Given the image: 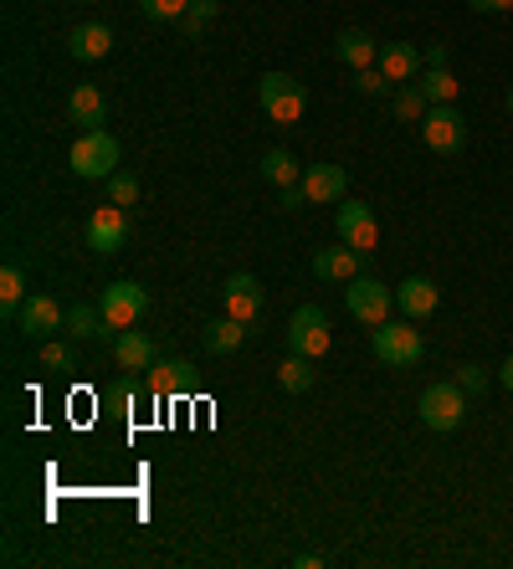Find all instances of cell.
<instances>
[{
    "label": "cell",
    "mask_w": 513,
    "mask_h": 569,
    "mask_svg": "<svg viewBox=\"0 0 513 569\" xmlns=\"http://www.w3.org/2000/svg\"><path fill=\"white\" fill-rule=\"evenodd\" d=\"M119 169V139L108 129H83L72 139V175L77 180H108Z\"/></svg>",
    "instance_id": "1"
},
{
    "label": "cell",
    "mask_w": 513,
    "mask_h": 569,
    "mask_svg": "<svg viewBox=\"0 0 513 569\" xmlns=\"http://www.w3.org/2000/svg\"><path fill=\"white\" fill-rule=\"evenodd\" d=\"M421 420H427L431 431H457L462 420H467V390L457 380H442V386H427L421 390V401H416Z\"/></svg>",
    "instance_id": "2"
},
{
    "label": "cell",
    "mask_w": 513,
    "mask_h": 569,
    "mask_svg": "<svg viewBox=\"0 0 513 569\" xmlns=\"http://www.w3.org/2000/svg\"><path fill=\"white\" fill-rule=\"evenodd\" d=\"M370 349H375L380 365L410 369L421 354H427V344H421V329H410V323H401V319H385L375 329V339H370Z\"/></svg>",
    "instance_id": "3"
},
{
    "label": "cell",
    "mask_w": 513,
    "mask_h": 569,
    "mask_svg": "<svg viewBox=\"0 0 513 569\" xmlns=\"http://www.w3.org/2000/svg\"><path fill=\"white\" fill-rule=\"evenodd\" d=\"M256 98H262V114L273 118V123H298L308 108L303 83L288 78V72H267V78L256 83Z\"/></svg>",
    "instance_id": "4"
},
{
    "label": "cell",
    "mask_w": 513,
    "mask_h": 569,
    "mask_svg": "<svg viewBox=\"0 0 513 569\" xmlns=\"http://www.w3.org/2000/svg\"><path fill=\"white\" fill-rule=\"evenodd\" d=\"M344 308H349L365 329H380L395 308V287H385L380 277H355V283L344 287Z\"/></svg>",
    "instance_id": "5"
},
{
    "label": "cell",
    "mask_w": 513,
    "mask_h": 569,
    "mask_svg": "<svg viewBox=\"0 0 513 569\" xmlns=\"http://www.w3.org/2000/svg\"><path fill=\"white\" fill-rule=\"evenodd\" d=\"M421 139L431 154H457L467 144V118L457 114V103H431V114L421 118Z\"/></svg>",
    "instance_id": "6"
},
{
    "label": "cell",
    "mask_w": 513,
    "mask_h": 569,
    "mask_svg": "<svg viewBox=\"0 0 513 569\" xmlns=\"http://www.w3.org/2000/svg\"><path fill=\"white\" fill-rule=\"evenodd\" d=\"M329 344H334V339H329V313L324 308H313V303H303V308L288 319V349L308 354V359H324Z\"/></svg>",
    "instance_id": "7"
},
{
    "label": "cell",
    "mask_w": 513,
    "mask_h": 569,
    "mask_svg": "<svg viewBox=\"0 0 513 569\" xmlns=\"http://www.w3.org/2000/svg\"><path fill=\"white\" fill-rule=\"evenodd\" d=\"M98 308H103V319H108V329H134V323L150 313V293L139 283H108Z\"/></svg>",
    "instance_id": "8"
},
{
    "label": "cell",
    "mask_w": 513,
    "mask_h": 569,
    "mask_svg": "<svg viewBox=\"0 0 513 569\" xmlns=\"http://www.w3.org/2000/svg\"><path fill=\"white\" fill-rule=\"evenodd\" d=\"M16 323H21V334H26V339L47 344V339L57 334V329H68V308H62L57 298H47V293H32V298L21 303Z\"/></svg>",
    "instance_id": "9"
},
{
    "label": "cell",
    "mask_w": 513,
    "mask_h": 569,
    "mask_svg": "<svg viewBox=\"0 0 513 569\" xmlns=\"http://www.w3.org/2000/svg\"><path fill=\"white\" fill-rule=\"evenodd\" d=\"M334 232H339L344 247H355V251H375L380 247V221L365 201H344L339 216H334Z\"/></svg>",
    "instance_id": "10"
},
{
    "label": "cell",
    "mask_w": 513,
    "mask_h": 569,
    "mask_svg": "<svg viewBox=\"0 0 513 569\" xmlns=\"http://www.w3.org/2000/svg\"><path fill=\"white\" fill-rule=\"evenodd\" d=\"M123 241H129V216H123V205H98L93 216H87V247L98 251V257H114V251H123Z\"/></svg>",
    "instance_id": "11"
},
{
    "label": "cell",
    "mask_w": 513,
    "mask_h": 569,
    "mask_svg": "<svg viewBox=\"0 0 513 569\" xmlns=\"http://www.w3.org/2000/svg\"><path fill=\"white\" fill-rule=\"evenodd\" d=\"M303 205H329V201H344V190H349V169L344 165H308L303 180Z\"/></svg>",
    "instance_id": "12"
},
{
    "label": "cell",
    "mask_w": 513,
    "mask_h": 569,
    "mask_svg": "<svg viewBox=\"0 0 513 569\" xmlns=\"http://www.w3.org/2000/svg\"><path fill=\"white\" fill-rule=\"evenodd\" d=\"M222 298H226V313H231V319L252 323L256 313H262V303H267V293H262V283H256L252 272H237V277H226Z\"/></svg>",
    "instance_id": "13"
},
{
    "label": "cell",
    "mask_w": 513,
    "mask_h": 569,
    "mask_svg": "<svg viewBox=\"0 0 513 569\" xmlns=\"http://www.w3.org/2000/svg\"><path fill=\"white\" fill-rule=\"evenodd\" d=\"M395 303H401V313L410 323H421L437 313V303H442V287L431 283V277H406V283L395 287Z\"/></svg>",
    "instance_id": "14"
},
{
    "label": "cell",
    "mask_w": 513,
    "mask_h": 569,
    "mask_svg": "<svg viewBox=\"0 0 513 569\" xmlns=\"http://www.w3.org/2000/svg\"><path fill=\"white\" fill-rule=\"evenodd\" d=\"M190 386H195V375H190L186 359H154L150 380H144V390H150L154 401H165V395H190Z\"/></svg>",
    "instance_id": "15"
},
{
    "label": "cell",
    "mask_w": 513,
    "mask_h": 569,
    "mask_svg": "<svg viewBox=\"0 0 513 569\" xmlns=\"http://www.w3.org/2000/svg\"><path fill=\"white\" fill-rule=\"evenodd\" d=\"M334 57H339L344 68L365 72V68H375V62H380V47H375V36H370V32H359V26H344V32L334 36Z\"/></svg>",
    "instance_id": "16"
},
{
    "label": "cell",
    "mask_w": 513,
    "mask_h": 569,
    "mask_svg": "<svg viewBox=\"0 0 513 569\" xmlns=\"http://www.w3.org/2000/svg\"><path fill=\"white\" fill-rule=\"evenodd\" d=\"M68 51L77 57V62H103V57L114 51V26H103V21H83V26H72Z\"/></svg>",
    "instance_id": "17"
},
{
    "label": "cell",
    "mask_w": 513,
    "mask_h": 569,
    "mask_svg": "<svg viewBox=\"0 0 513 569\" xmlns=\"http://www.w3.org/2000/svg\"><path fill=\"white\" fill-rule=\"evenodd\" d=\"M375 68L385 72L391 83H416V72L427 68V62H421V51L410 47V42H385V47H380V62H375Z\"/></svg>",
    "instance_id": "18"
},
{
    "label": "cell",
    "mask_w": 513,
    "mask_h": 569,
    "mask_svg": "<svg viewBox=\"0 0 513 569\" xmlns=\"http://www.w3.org/2000/svg\"><path fill=\"white\" fill-rule=\"evenodd\" d=\"M313 277H319V283H355L359 251L355 247H324L319 257H313Z\"/></svg>",
    "instance_id": "19"
},
{
    "label": "cell",
    "mask_w": 513,
    "mask_h": 569,
    "mask_svg": "<svg viewBox=\"0 0 513 569\" xmlns=\"http://www.w3.org/2000/svg\"><path fill=\"white\" fill-rule=\"evenodd\" d=\"M68 118L77 123V129H103L108 123V98H103L93 83L83 87H72V98H68Z\"/></svg>",
    "instance_id": "20"
},
{
    "label": "cell",
    "mask_w": 513,
    "mask_h": 569,
    "mask_svg": "<svg viewBox=\"0 0 513 569\" xmlns=\"http://www.w3.org/2000/svg\"><path fill=\"white\" fill-rule=\"evenodd\" d=\"M114 359H119V369H150L154 365L150 334H139V329H119V334H114Z\"/></svg>",
    "instance_id": "21"
},
{
    "label": "cell",
    "mask_w": 513,
    "mask_h": 569,
    "mask_svg": "<svg viewBox=\"0 0 513 569\" xmlns=\"http://www.w3.org/2000/svg\"><path fill=\"white\" fill-rule=\"evenodd\" d=\"M241 344H247V323L241 319H216V323H205V349L211 354H237Z\"/></svg>",
    "instance_id": "22"
},
{
    "label": "cell",
    "mask_w": 513,
    "mask_h": 569,
    "mask_svg": "<svg viewBox=\"0 0 513 569\" xmlns=\"http://www.w3.org/2000/svg\"><path fill=\"white\" fill-rule=\"evenodd\" d=\"M262 180L277 185V190H293V185L303 180V169H298V159L288 150H267L262 154Z\"/></svg>",
    "instance_id": "23"
},
{
    "label": "cell",
    "mask_w": 513,
    "mask_h": 569,
    "mask_svg": "<svg viewBox=\"0 0 513 569\" xmlns=\"http://www.w3.org/2000/svg\"><path fill=\"white\" fill-rule=\"evenodd\" d=\"M391 108H395L401 123H421V118L431 114V98L421 93V83H401L395 87V98H391Z\"/></svg>",
    "instance_id": "24"
},
{
    "label": "cell",
    "mask_w": 513,
    "mask_h": 569,
    "mask_svg": "<svg viewBox=\"0 0 513 569\" xmlns=\"http://www.w3.org/2000/svg\"><path fill=\"white\" fill-rule=\"evenodd\" d=\"M313 365H319V359H308V354H288V359L277 365V386L288 390V395H303V390L313 386Z\"/></svg>",
    "instance_id": "25"
},
{
    "label": "cell",
    "mask_w": 513,
    "mask_h": 569,
    "mask_svg": "<svg viewBox=\"0 0 513 569\" xmlns=\"http://www.w3.org/2000/svg\"><path fill=\"white\" fill-rule=\"evenodd\" d=\"M68 329H72V339H103V334H108V319H103V308L72 303V308H68Z\"/></svg>",
    "instance_id": "26"
},
{
    "label": "cell",
    "mask_w": 513,
    "mask_h": 569,
    "mask_svg": "<svg viewBox=\"0 0 513 569\" xmlns=\"http://www.w3.org/2000/svg\"><path fill=\"white\" fill-rule=\"evenodd\" d=\"M421 93H427L431 103H457V78L446 68H427L421 72Z\"/></svg>",
    "instance_id": "27"
},
{
    "label": "cell",
    "mask_w": 513,
    "mask_h": 569,
    "mask_svg": "<svg viewBox=\"0 0 513 569\" xmlns=\"http://www.w3.org/2000/svg\"><path fill=\"white\" fill-rule=\"evenodd\" d=\"M0 303H5V313H21V303H26V272L21 268L0 272Z\"/></svg>",
    "instance_id": "28"
},
{
    "label": "cell",
    "mask_w": 513,
    "mask_h": 569,
    "mask_svg": "<svg viewBox=\"0 0 513 569\" xmlns=\"http://www.w3.org/2000/svg\"><path fill=\"white\" fill-rule=\"evenodd\" d=\"M222 16V0H190V11H186V36H201L205 32V21H216Z\"/></svg>",
    "instance_id": "29"
},
{
    "label": "cell",
    "mask_w": 513,
    "mask_h": 569,
    "mask_svg": "<svg viewBox=\"0 0 513 569\" xmlns=\"http://www.w3.org/2000/svg\"><path fill=\"white\" fill-rule=\"evenodd\" d=\"M108 201L123 205V211L139 201V180L129 175V169H114V175H108Z\"/></svg>",
    "instance_id": "30"
},
{
    "label": "cell",
    "mask_w": 513,
    "mask_h": 569,
    "mask_svg": "<svg viewBox=\"0 0 513 569\" xmlns=\"http://www.w3.org/2000/svg\"><path fill=\"white\" fill-rule=\"evenodd\" d=\"M139 11L150 21H186L190 0H139Z\"/></svg>",
    "instance_id": "31"
},
{
    "label": "cell",
    "mask_w": 513,
    "mask_h": 569,
    "mask_svg": "<svg viewBox=\"0 0 513 569\" xmlns=\"http://www.w3.org/2000/svg\"><path fill=\"white\" fill-rule=\"evenodd\" d=\"M355 87L365 93V98H380V93H391V78L380 68H365V72H355Z\"/></svg>",
    "instance_id": "32"
},
{
    "label": "cell",
    "mask_w": 513,
    "mask_h": 569,
    "mask_svg": "<svg viewBox=\"0 0 513 569\" xmlns=\"http://www.w3.org/2000/svg\"><path fill=\"white\" fill-rule=\"evenodd\" d=\"M457 386L467 390V395H482V390H488V369L482 365H457Z\"/></svg>",
    "instance_id": "33"
},
{
    "label": "cell",
    "mask_w": 513,
    "mask_h": 569,
    "mask_svg": "<svg viewBox=\"0 0 513 569\" xmlns=\"http://www.w3.org/2000/svg\"><path fill=\"white\" fill-rule=\"evenodd\" d=\"M41 365H47V369H68L72 349H68V344H57V339H47V344H41Z\"/></svg>",
    "instance_id": "34"
},
{
    "label": "cell",
    "mask_w": 513,
    "mask_h": 569,
    "mask_svg": "<svg viewBox=\"0 0 513 569\" xmlns=\"http://www.w3.org/2000/svg\"><path fill=\"white\" fill-rule=\"evenodd\" d=\"M446 57H452V47H446V42H431V47L421 51V62H427V68H446Z\"/></svg>",
    "instance_id": "35"
},
{
    "label": "cell",
    "mask_w": 513,
    "mask_h": 569,
    "mask_svg": "<svg viewBox=\"0 0 513 569\" xmlns=\"http://www.w3.org/2000/svg\"><path fill=\"white\" fill-rule=\"evenodd\" d=\"M473 11H482V16H503V11H513V0H467Z\"/></svg>",
    "instance_id": "36"
},
{
    "label": "cell",
    "mask_w": 513,
    "mask_h": 569,
    "mask_svg": "<svg viewBox=\"0 0 513 569\" xmlns=\"http://www.w3.org/2000/svg\"><path fill=\"white\" fill-rule=\"evenodd\" d=\"M293 565H298V569H319V565H324V554H298Z\"/></svg>",
    "instance_id": "37"
},
{
    "label": "cell",
    "mask_w": 513,
    "mask_h": 569,
    "mask_svg": "<svg viewBox=\"0 0 513 569\" xmlns=\"http://www.w3.org/2000/svg\"><path fill=\"white\" fill-rule=\"evenodd\" d=\"M498 380H503V390H513V354L503 359V369H498Z\"/></svg>",
    "instance_id": "38"
},
{
    "label": "cell",
    "mask_w": 513,
    "mask_h": 569,
    "mask_svg": "<svg viewBox=\"0 0 513 569\" xmlns=\"http://www.w3.org/2000/svg\"><path fill=\"white\" fill-rule=\"evenodd\" d=\"M503 108H509V118H513V87H509V103H503Z\"/></svg>",
    "instance_id": "39"
}]
</instances>
